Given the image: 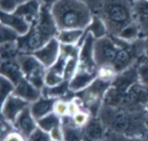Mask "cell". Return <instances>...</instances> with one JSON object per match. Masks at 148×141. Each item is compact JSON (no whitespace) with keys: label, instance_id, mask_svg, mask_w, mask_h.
Returning <instances> with one entry per match:
<instances>
[{"label":"cell","instance_id":"44dd1931","mask_svg":"<svg viewBox=\"0 0 148 141\" xmlns=\"http://www.w3.org/2000/svg\"><path fill=\"white\" fill-rule=\"evenodd\" d=\"M85 35L84 29H62L59 30L56 39L61 44H81Z\"/></svg>","mask_w":148,"mask_h":141},{"label":"cell","instance_id":"4fadbf2b","mask_svg":"<svg viewBox=\"0 0 148 141\" xmlns=\"http://www.w3.org/2000/svg\"><path fill=\"white\" fill-rule=\"evenodd\" d=\"M37 121L32 115L29 107H26L16 118L13 123V127L26 139L37 127Z\"/></svg>","mask_w":148,"mask_h":141},{"label":"cell","instance_id":"3957f363","mask_svg":"<svg viewBox=\"0 0 148 141\" xmlns=\"http://www.w3.org/2000/svg\"><path fill=\"white\" fill-rule=\"evenodd\" d=\"M104 20L108 36H117L134 20V3L129 0H103L97 14Z\"/></svg>","mask_w":148,"mask_h":141},{"label":"cell","instance_id":"ac0fdd59","mask_svg":"<svg viewBox=\"0 0 148 141\" xmlns=\"http://www.w3.org/2000/svg\"><path fill=\"white\" fill-rule=\"evenodd\" d=\"M62 141H82L84 138L82 127L76 126L72 116L62 117Z\"/></svg>","mask_w":148,"mask_h":141},{"label":"cell","instance_id":"d590c367","mask_svg":"<svg viewBox=\"0 0 148 141\" xmlns=\"http://www.w3.org/2000/svg\"><path fill=\"white\" fill-rule=\"evenodd\" d=\"M81 1L85 3L92 10L94 14L99 13L103 2V0H81Z\"/></svg>","mask_w":148,"mask_h":141},{"label":"cell","instance_id":"1f68e13d","mask_svg":"<svg viewBox=\"0 0 148 141\" xmlns=\"http://www.w3.org/2000/svg\"><path fill=\"white\" fill-rule=\"evenodd\" d=\"M54 113L60 117L69 116V102L62 100H56L54 107Z\"/></svg>","mask_w":148,"mask_h":141},{"label":"cell","instance_id":"8fae6325","mask_svg":"<svg viewBox=\"0 0 148 141\" xmlns=\"http://www.w3.org/2000/svg\"><path fill=\"white\" fill-rule=\"evenodd\" d=\"M1 24L12 29L20 36L26 35L32 27L29 22L15 12L1 11Z\"/></svg>","mask_w":148,"mask_h":141},{"label":"cell","instance_id":"ee69618b","mask_svg":"<svg viewBox=\"0 0 148 141\" xmlns=\"http://www.w3.org/2000/svg\"><path fill=\"white\" fill-rule=\"evenodd\" d=\"M144 60L146 61V62H147V64H148V59H147V60H146V59H144Z\"/></svg>","mask_w":148,"mask_h":141},{"label":"cell","instance_id":"4316f807","mask_svg":"<svg viewBox=\"0 0 148 141\" xmlns=\"http://www.w3.org/2000/svg\"><path fill=\"white\" fill-rule=\"evenodd\" d=\"M63 75L61 73L56 72V70L52 68H47V72L45 75V87L47 88H52L55 86H57L61 84L62 81H64Z\"/></svg>","mask_w":148,"mask_h":141},{"label":"cell","instance_id":"60d3db41","mask_svg":"<svg viewBox=\"0 0 148 141\" xmlns=\"http://www.w3.org/2000/svg\"><path fill=\"white\" fill-rule=\"evenodd\" d=\"M145 107V111H146V113L148 114V101L146 103V104H145V107Z\"/></svg>","mask_w":148,"mask_h":141},{"label":"cell","instance_id":"e0dca14e","mask_svg":"<svg viewBox=\"0 0 148 141\" xmlns=\"http://www.w3.org/2000/svg\"><path fill=\"white\" fill-rule=\"evenodd\" d=\"M107 130V127L100 119H90L82 127L84 137L90 141H104Z\"/></svg>","mask_w":148,"mask_h":141},{"label":"cell","instance_id":"7c38bea8","mask_svg":"<svg viewBox=\"0 0 148 141\" xmlns=\"http://www.w3.org/2000/svg\"><path fill=\"white\" fill-rule=\"evenodd\" d=\"M98 78V70L88 71L78 68L74 77L69 81V88L72 93H79L93 83Z\"/></svg>","mask_w":148,"mask_h":141},{"label":"cell","instance_id":"6da1fadb","mask_svg":"<svg viewBox=\"0 0 148 141\" xmlns=\"http://www.w3.org/2000/svg\"><path fill=\"white\" fill-rule=\"evenodd\" d=\"M98 117L108 131L129 139L141 138L147 131L146 118L139 110L104 104L98 113Z\"/></svg>","mask_w":148,"mask_h":141},{"label":"cell","instance_id":"bcb514c9","mask_svg":"<svg viewBox=\"0 0 148 141\" xmlns=\"http://www.w3.org/2000/svg\"><path fill=\"white\" fill-rule=\"evenodd\" d=\"M147 1H148V0H147Z\"/></svg>","mask_w":148,"mask_h":141},{"label":"cell","instance_id":"f546056e","mask_svg":"<svg viewBox=\"0 0 148 141\" xmlns=\"http://www.w3.org/2000/svg\"><path fill=\"white\" fill-rule=\"evenodd\" d=\"M19 35L12 29L1 24V43L9 42H16L19 38Z\"/></svg>","mask_w":148,"mask_h":141},{"label":"cell","instance_id":"d4e9b609","mask_svg":"<svg viewBox=\"0 0 148 141\" xmlns=\"http://www.w3.org/2000/svg\"><path fill=\"white\" fill-rule=\"evenodd\" d=\"M21 54L16 42H9L1 43V61L15 60Z\"/></svg>","mask_w":148,"mask_h":141},{"label":"cell","instance_id":"4dcf8cb0","mask_svg":"<svg viewBox=\"0 0 148 141\" xmlns=\"http://www.w3.org/2000/svg\"><path fill=\"white\" fill-rule=\"evenodd\" d=\"M27 141H53L49 133L36 127V130L27 138Z\"/></svg>","mask_w":148,"mask_h":141},{"label":"cell","instance_id":"d6986e66","mask_svg":"<svg viewBox=\"0 0 148 141\" xmlns=\"http://www.w3.org/2000/svg\"><path fill=\"white\" fill-rule=\"evenodd\" d=\"M1 75L12 81L15 85L24 79V75L16 59L1 61Z\"/></svg>","mask_w":148,"mask_h":141},{"label":"cell","instance_id":"ab89813d","mask_svg":"<svg viewBox=\"0 0 148 141\" xmlns=\"http://www.w3.org/2000/svg\"><path fill=\"white\" fill-rule=\"evenodd\" d=\"M130 141H147L145 139H143V137L141 138H133V139H130Z\"/></svg>","mask_w":148,"mask_h":141},{"label":"cell","instance_id":"f35d334b","mask_svg":"<svg viewBox=\"0 0 148 141\" xmlns=\"http://www.w3.org/2000/svg\"><path fill=\"white\" fill-rule=\"evenodd\" d=\"M144 59H146V60L148 59V39L147 43V46H146V49H145V51H144Z\"/></svg>","mask_w":148,"mask_h":141},{"label":"cell","instance_id":"2e32d148","mask_svg":"<svg viewBox=\"0 0 148 141\" xmlns=\"http://www.w3.org/2000/svg\"><path fill=\"white\" fill-rule=\"evenodd\" d=\"M42 6L37 0H26L19 3L15 10V13L24 17L32 25L37 21Z\"/></svg>","mask_w":148,"mask_h":141},{"label":"cell","instance_id":"7a4b0ae2","mask_svg":"<svg viewBox=\"0 0 148 141\" xmlns=\"http://www.w3.org/2000/svg\"><path fill=\"white\" fill-rule=\"evenodd\" d=\"M51 13L59 30L86 29L94 13L81 0H58L51 8Z\"/></svg>","mask_w":148,"mask_h":141},{"label":"cell","instance_id":"ba28073f","mask_svg":"<svg viewBox=\"0 0 148 141\" xmlns=\"http://www.w3.org/2000/svg\"><path fill=\"white\" fill-rule=\"evenodd\" d=\"M33 55L44 65L45 68H49L57 62L61 55V43L56 37H54L46 42L42 48L34 52Z\"/></svg>","mask_w":148,"mask_h":141},{"label":"cell","instance_id":"ffe728a7","mask_svg":"<svg viewBox=\"0 0 148 141\" xmlns=\"http://www.w3.org/2000/svg\"><path fill=\"white\" fill-rule=\"evenodd\" d=\"M134 20L140 26L144 36L148 35V1L139 0L134 3Z\"/></svg>","mask_w":148,"mask_h":141},{"label":"cell","instance_id":"f1b7e54d","mask_svg":"<svg viewBox=\"0 0 148 141\" xmlns=\"http://www.w3.org/2000/svg\"><path fill=\"white\" fill-rule=\"evenodd\" d=\"M80 46L75 44H61V55L68 58H79Z\"/></svg>","mask_w":148,"mask_h":141},{"label":"cell","instance_id":"8992f818","mask_svg":"<svg viewBox=\"0 0 148 141\" xmlns=\"http://www.w3.org/2000/svg\"><path fill=\"white\" fill-rule=\"evenodd\" d=\"M120 47V41L115 36H107L96 39L94 53L97 67H113Z\"/></svg>","mask_w":148,"mask_h":141},{"label":"cell","instance_id":"52a82bcc","mask_svg":"<svg viewBox=\"0 0 148 141\" xmlns=\"http://www.w3.org/2000/svg\"><path fill=\"white\" fill-rule=\"evenodd\" d=\"M95 38L90 34L85 32L83 39L80 44L79 53V68L88 71H96L98 67L95 60Z\"/></svg>","mask_w":148,"mask_h":141},{"label":"cell","instance_id":"9c48e42d","mask_svg":"<svg viewBox=\"0 0 148 141\" xmlns=\"http://www.w3.org/2000/svg\"><path fill=\"white\" fill-rule=\"evenodd\" d=\"M29 103L16 96V94L10 95L3 103H2V117L6 121L10 122L13 125L17 116L28 107H29Z\"/></svg>","mask_w":148,"mask_h":141},{"label":"cell","instance_id":"f6af8a7d","mask_svg":"<svg viewBox=\"0 0 148 141\" xmlns=\"http://www.w3.org/2000/svg\"><path fill=\"white\" fill-rule=\"evenodd\" d=\"M53 141H57V140H53Z\"/></svg>","mask_w":148,"mask_h":141},{"label":"cell","instance_id":"74e56055","mask_svg":"<svg viewBox=\"0 0 148 141\" xmlns=\"http://www.w3.org/2000/svg\"><path fill=\"white\" fill-rule=\"evenodd\" d=\"M39 2V3L41 4L42 7H44V8H48V9H50L53 7V5L58 1V0H37Z\"/></svg>","mask_w":148,"mask_h":141},{"label":"cell","instance_id":"30bf717a","mask_svg":"<svg viewBox=\"0 0 148 141\" xmlns=\"http://www.w3.org/2000/svg\"><path fill=\"white\" fill-rule=\"evenodd\" d=\"M32 26L48 40L56 37L59 32L51 10L44 7H42L39 17Z\"/></svg>","mask_w":148,"mask_h":141},{"label":"cell","instance_id":"e575fe53","mask_svg":"<svg viewBox=\"0 0 148 141\" xmlns=\"http://www.w3.org/2000/svg\"><path fill=\"white\" fill-rule=\"evenodd\" d=\"M73 120L75 122V124L80 127H83L90 120L89 118V114L86 112H83L82 110H80L79 112H77L75 114H74L72 116Z\"/></svg>","mask_w":148,"mask_h":141},{"label":"cell","instance_id":"7bdbcfd3","mask_svg":"<svg viewBox=\"0 0 148 141\" xmlns=\"http://www.w3.org/2000/svg\"><path fill=\"white\" fill-rule=\"evenodd\" d=\"M129 1H130V2H132L133 3H136V2H138L139 0H129Z\"/></svg>","mask_w":148,"mask_h":141},{"label":"cell","instance_id":"603a6c76","mask_svg":"<svg viewBox=\"0 0 148 141\" xmlns=\"http://www.w3.org/2000/svg\"><path fill=\"white\" fill-rule=\"evenodd\" d=\"M116 37L127 42H133L140 37H146V36H143L138 23L135 21H134L127 27H125Z\"/></svg>","mask_w":148,"mask_h":141},{"label":"cell","instance_id":"cb8c5ba5","mask_svg":"<svg viewBox=\"0 0 148 141\" xmlns=\"http://www.w3.org/2000/svg\"><path fill=\"white\" fill-rule=\"evenodd\" d=\"M37 126L38 127L50 133L54 129L62 127V117L52 112L43 118L38 120Z\"/></svg>","mask_w":148,"mask_h":141},{"label":"cell","instance_id":"b9f144b4","mask_svg":"<svg viewBox=\"0 0 148 141\" xmlns=\"http://www.w3.org/2000/svg\"><path fill=\"white\" fill-rule=\"evenodd\" d=\"M146 127H147V129L148 131V117L146 118Z\"/></svg>","mask_w":148,"mask_h":141},{"label":"cell","instance_id":"7402d4cb","mask_svg":"<svg viewBox=\"0 0 148 141\" xmlns=\"http://www.w3.org/2000/svg\"><path fill=\"white\" fill-rule=\"evenodd\" d=\"M85 32L90 33L95 39H100L108 36V30L104 20L97 14H94L90 23L85 29Z\"/></svg>","mask_w":148,"mask_h":141},{"label":"cell","instance_id":"9a60e30c","mask_svg":"<svg viewBox=\"0 0 148 141\" xmlns=\"http://www.w3.org/2000/svg\"><path fill=\"white\" fill-rule=\"evenodd\" d=\"M56 101V99L42 94V96L39 99H37L36 101L29 105L30 112L34 118L36 120V121L43 118L44 116L48 115L49 114L54 112Z\"/></svg>","mask_w":148,"mask_h":141},{"label":"cell","instance_id":"277c9868","mask_svg":"<svg viewBox=\"0 0 148 141\" xmlns=\"http://www.w3.org/2000/svg\"><path fill=\"white\" fill-rule=\"evenodd\" d=\"M24 78L31 82L36 88L42 91L45 88V75L47 68L33 55L21 53L16 58Z\"/></svg>","mask_w":148,"mask_h":141},{"label":"cell","instance_id":"d6a6232c","mask_svg":"<svg viewBox=\"0 0 148 141\" xmlns=\"http://www.w3.org/2000/svg\"><path fill=\"white\" fill-rule=\"evenodd\" d=\"M139 81L148 88V64L146 61H141L138 65Z\"/></svg>","mask_w":148,"mask_h":141},{"label":"cell","instance_id":"836d02e7","mask_svg":"<svg viewBox=\"0 0 148 141\" xmlns=\"http://www.w3.org/2000/svg\"><path fill=\"white\" fill-rule=\"evenodd\" d=\"M22 0H0L1 11L4 12H14Z\"/></svg>","mask_w":148,"mask_h":141},{"label":"cell","instance_id":"8d00e7d4","mask_svg":"<svg viewBox=\"0 0 148 141\" xmlns=\"http://www.w3.org/2000/svg\"><path fill=\"white\" fill-rule=\"evenodd\" d=\"M24 136H23L20 133L16 132H11L7 136H5L2 141H25Z\"/></svg>","mask_w":148,"mask_h":141},{"label":"cell","instance_id":"484cf974","mask_svg":"<svg viewBox=\"0 0 148 141\" xmlns=\"http://www.w3.org/2000/svg\"><path fill=\"white\" fill-rule=\"evenodd\" d=\"M78 68H79V58H76V57L68 58L65 63L64 70H63L64 80L67 81H69L77 72Z\"/></svg>","mask_w":148,"mask_h":141},{"label":"cell","instance_id":"83f0119b","mask_svg":"<svg viewBox=\"0 0 148 141\" xmlns=\"http://www.w3.org/2000/svg\"><path fill=\"white\" fill-rule=\"evenodd\" d=\"M16 85L8 80L7 78L1 75L0 78V93H1V101L2 103L11 94H13Z\"/></svg>","mask_w":148,"mask_h":141},{"label":"cell","instance_id":"5b68a950","mask_svg":"<svg viewBox=\"0 0 148 141\" xmlns=\"http://www.w3.org/2000/svg\"><path fill=\"white\" fill-rule=\"evenodd\" d=\"M111 85V81H108L98 77L87 88L78 93L80 94L78 98L82 101V105L88 108L90 113L98 114L101 107L100 106L101 102L104 100V97Z\"/></svg>","mask_w":148,"mask_h":141},{"label":"cell","instance_id":"5bb4252c","mask_svg":"<svg viewBox=\"0 0 148 141\" xmlns=\"http://www.w3.org/2000/svg\"><path fill=\"white\" fill-rule=\"evenodd\" d=\"M13 94L29 104L33 103L42 96V91L25 78L16 85Z\"/></svg>","mask_w":148,"mask_h":141}]
</instances>
